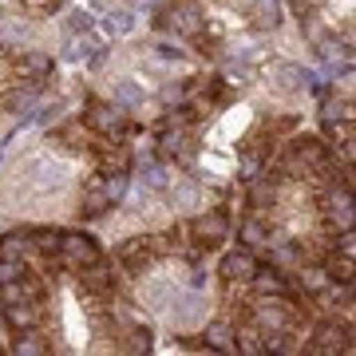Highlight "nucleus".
Here are the masks:
<instances>
[{"label": "nucleus", "mask_w": 356, "mask_h": 356, "mask_svg": "<svg viewBox=\"0 0 356 356\" xmlns=\"http://www.w3.org/2000/svg\"><path fill=\"white\" fill-rule=\"evenodd\" d=\"M103 250L91 234H76V229H60V245L48 257V269H64V273H79L83 266L99 261Z\"/></svg>", "instance_id": "1"}, {"label": "nucleus", "mask_w": 356, "mask_h": 356, "mask_svg": "<svg viewBox=\"0 0 356 356\" xmlns=\"http://www.w3.org/2000/svg\"><path fill=\"white\" fill-rule=\"evenodd\" d=\"M83 123H88L95 135H103V139H111V143H127L131 135H135V123L123 115V107H115V103H107V99H91L88 111H83Z\"/></svg>", "instance_id": "2"}, {"label": "nucleus", "mask_w": 356, "mask_h": 356, "mask_svg": "<svg viewBox=\"0 0 356 356\" xmlns=\"http://www.w3.org/2000/svg\"><path fill=\"white\" fill-rule=\"evenodd\" d=\"M154 28L159 32H175V36L191 40L194 32H202L206 28V13L198 0H170L163 13L154 16Z\"/></svg>", "instance_id": "3"}, {"label": "nucleus", "mask_w": 356, "mask_h": 356, "mask_svg": "<svg viewBox=\"0 0 356 356\" xmlns=\"http://www.w3.org/2000/svg\"><path fill=\"white\" fill-rule=\"evenodd\" d=\"M229 238V214L226 210H206V214H194L191 226H186V242L194 250H218L226 245Z\"/></svg>", "instance_id": "4"}, {"label": "nucleus", "mask_w": 356, "mask_h": 356, "mask_svg": "<svg viewBox=\"0 0 356 356\" xmlns=\"http://www.w3.org/2000/svg\"><path fill=\"white\" fill-rule=\"evenodd\" d=\"M309 353L313 356H325V353H353V321H321L317 332H313V341H309Z\"/></svg>", "instance_id": "5"}, {"label": "nucleus", "mask_w": 356, "mask_h": 356, "mask_svg": "<svg viewBox=\"0 0 356 356\" xmlns=\"http://www.w3.org/2000/svg\"><path fill=\"white\" fill-rule=\"evenodd\" d=\"M44 91H48V79H16V83H4L0 88V107L13 115H28L44 99Z\"/></svg>", "instance_id": "6"}, {"label": "nucleus", "mask_w": 356, "mask_h": 356, "mask_svg": "<svg viewBox=\"0 0 356 356\" xmlns=\"http://www.w3.org/2000/svg\"><path fill=\"white\" fill-rule=\"evenodd\" d=\"M250 293L254 297H301L297 285L285 277V269L277 266H257L254 277H250Z\"/></svg>", "instance_id": "7"}, {"label": "nucleus", "mask_w": 356, "mask_h": 356, "mask_svg": "<svg viewBox=\"0 0 356 356\" xmlns=\"http://www.w3.org/2000/svg\"><path fill=\"white\" fill-rule=\"evenodd\" d=\"M254 269H257L254 250H250V245H242V250H229V254L222 257V266H218V277L226 281V285H250Z\"/></svg>", "instance_id": "8"}, {"label": "nucleus", "mask_w": 356, "mask_h": 356, "mask_svg": "<svg viewBox=\"0 0 356 356\" xmlns=\"http://www.w3.org/2000/svg\"><path fill=\"white\" fill-rule=\"evenodd\" d=\"M170 317H175V329H191V325H198V321H206V297L198 289L191 293H175V301H170V309H166Z\"/></svg>", "instance_id": "9"}, {"label": "nucleus", "mask_w": 356, "mask_h": 356, "mask_svg": "<svg viewBox=\"0 0 356 356\" xmlns=\"http://www.w3.org/2000/svg\"><path fill=\"white\" fill-rule=\"evenodd\" d=\"M159 151H163L170 163H191V159H194V135H191V127L170 123V127L159 135Z\"/></svg>", "instance_id": "10"}, {"label": "nucleus", "mask_w": 356, "mask_h": 356, "mask_svg": "<svg viewBox=\"0 0 356 356\" xmlns=\"http://www.w3.org/2000/svg\"><path fill=\"white\" fill-rule=\"evenodd\" d=\"M4 313V325L16 332H24V329H40L44 325V309H40V301H13V305H4L0 309Z\"/></svg>", "instance_id": "11"}, {"label": "nucleus", "mask_w": 356, "mask_h": 356, "mask_svg": "<svg viewBox=\"0 0 356 356\" xmlns=\"http://www.w3.org/2000/svg\"><path fill=\"white\" fill-rule=\"evenodd\" d=\"M245 20H250L257 32L281 28V0H250V4H245Z\"/></svg>", "instance_id": "12"}, {"label": "nucleus", "mask_w": 356, "mask_h": 356, "mask_svg": "<svg viewBox=\"0 0 356 356\" xmlns=\"http://www.w3.org/2000/svg\"><path fill=\"white\" fill-rule=\"evenodd\" d=\"M273 83H277L281 91H305V88H313V76H309L301 64H277L273 67Z\"/></svg>", "instance_id": "13"}, {"label": "nucleus", "mask_w": 356, "mask_h": 356, "mask_svg": "<svg viewBox=\"0 0 356 356\" xmlns=\"http://www.w3.org/2000/svg\"><path fill=\"white\" fill-rule=\"evenodd\" d=\"M170 202H175V210H182V214H194V210L202 206V186H198L194 178H182V182L170 186Z\"/></svg>", "instance_id": "14"}, {"label": "nucleus", "mask_w": 356, "mask_h": 356, "mask_svg": "<svg viewBox=\"0 0 356 356\" xmlns=\"http://www.w3.org/2000/svg\"><path fill=\"white\" fill-rule=\"evenodd\" d=\"M107 210H111V198L103 194L99 178H95V182H88V191L79 198V218H103Z\"/></svg>", "instance_id": "15"}, {"label": "nucleus", "mask_w": 356, "mask_h": 356, "mask_svg": "<svg viewBox=\"0 0 356 356\" xmlns=\"http://www.w3.org/2000/svg\"><path fill=\"white\" fill-rule=\"evenodd\" d=\"M28 178H32V186H36V191H60L67 175L56 163H32V166H28Z\"/></svg>", "instance_id": "16"}, {"label": "nucleus", "mask_w": 356, "mask_h": 356, "mask_svg": "<svg viewBox=\"0 0 356 356\" xmlns=\"http://www.w3.org/2000/svg\"><path fill=\"white\" fill-rule=\"evenodd\" d=\"M16 72L28 79H48L51 76V56L44 51H24V56H16Z\"/></svg>", "instance_id": "17"}, {"label": "nucleus", "mask_w": 356, "mask_h": 356, "mask_svg": "<svg viewBox=\"0 0 356 356\" xmlns=\"http://www.w3.org/2000/svg\"><path fill=\"white\" fill-rule=\"evenodd\" d=\"M143 99H147V95H143V88L135 83V79H119V83H115V91H111V103H115V107H123V111L143 107Z\"/></svg>", "instance_id": "18"}, {"label": "nucleus", "mask_w": 356, "mask_h": 356, "mask_svg": "<svg viewBox=\"0 0 356 356\" xmlns=\"http://www.w3.org/2000/svg\"><path fill=\"white\" fill-rule=\"evenodd\" d=\"M206 348L234 353V325H229L226 317H222V321H210V329H206Z\"/></svg>", "instance_id": "19"}, {"label": "nucleus", "mask_w": 356, "mask_h": 356, "mask_svg": "<svg viewBox=\"0 0 356 356\" xmlns=\"http://www.w3.org/2000/svg\"><path fill=\"white\" fill-rule=\"evenodd\" d=\"M16 353L20 356H40V353H51V344L40 329H24V332H16Z\"/></svg>", "instance_id": "20"}, {"label": "nucleus", "mask_w": 356, "mask_h": 356, "mask_svg": "<svg viewBox=\"0 0 356 356\" xmlns=\"http://www.w3.org/2000/svg\"><path fill=\"white\" fill-rule=\"evenodd\" d=\"M178 285H166V281H154L151 289L143 293V301H147V309H154V313H166L170 309V301H175Z\"/></svg>", "instance_id": "21"}, {"label": "nucleus", "mask_w": 356, "mask_h": 356, "mask_svg": "<svg viewBox=\"0 0 356 356\" xmlns=\"http://www.w3.org/2000/svg\"><path fill=\"white\" fill-rule=\"evenodd\" d=\"M99 186H103V194L111 198V206H119L123 198H127V191H131V178L127 175H103Z\"/></svg>", "instance_id": "22"}, {"label": "nucleus", "mask_w": 356, "mask_h": 356, "mask_svg": "<svg viewBox=\"0 0 356 356\" xmlns=\"http://www.w3.org/2000/svg\"><path fill=\"white\" fill-rule=\"evenodd\" d=\"M159 103H163V107H182V103H191V88H186L182 79H170V83H163V91H159Z\"/></svg>", "instance_id": "23"}, {"label": "nucleus", "mask_w": 356, "mask_h": 356, "mask_svg": "<svg viewBox=\"0 0 356 356\" xmlns=\"http://www.w3.org/2000/svg\"><path fill=\"white\" fill-rule=\"evenodd\" d=\"M60 115H64V103H60V99H44V103H40V111L32 115V123H40V127H51Z\"/></svg>", "instance_id": "24"}, {"label": "nucleus", "mask_w": 356, "mask_h": 356, "mask_svg": "<svg viewBox=\"0 0 356 356\" xmlns=\"http://www.w3.org/2000/svg\"><path fill=\"white\" fill-rule=\"evenodd\" d=\"M143 191H166V170L159 163L143 166Z\"/></svg>", "instance_id": "25"}, {"label": "nucleus", "mask_w": 356, "mask_h": 356, "mask_svg": "<svg viewBox=\"0 0 356 356\" xmlns=\"http://www.w3.org/2000/svg\"><path fill=\"white\" fill-rule=\"evenodd\" d=\"M91 24H95V20H91L88 13H72L67 16V32H72V36H88Z\"/></svg>", "instance_id": "26"}, {"label": "nucleus", "mask_w": 356, "mask_h": 356, "mask_svg": "<svg viewBox=\"0 0 356 356\" xmlns=\"http://www.w3.org/2000/svg\"><path fill=\"white\" fill-rule=\"evenodd\" d=\"M107 24H111V32H127V28H131V8L111 13V20H107Z\"/></svg>", "instance_id": "27"}, {"label": "nucleus", "mask_w": 356, "mask_h": 356, "mask_svg": "<svg viewBox=\"0 0 356 356\" xmlns=\"http://www.w3.org/2000/svg\"><path fill=\"white\" fill-rule=\"evenodd\" d=\"M131 4H135V8H154L159 0H131Z\"/></svg>", "instance_id": "28"}, {"label": "nucleus", "mask_w": 356, "mask_h": 356, "mask_svg": "<svg viewBox=\"0 0 356 356\" xmlns=\"http://www.w3.org/2000/svg\"><path fill=\"white\" fill-rule=\"evenodd\" d=\"M0 229H4V218H0Z\"/></svg>", "instance_id": "29"}]
</instances>
